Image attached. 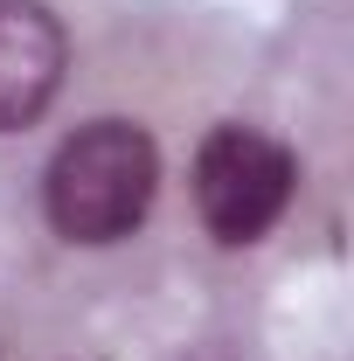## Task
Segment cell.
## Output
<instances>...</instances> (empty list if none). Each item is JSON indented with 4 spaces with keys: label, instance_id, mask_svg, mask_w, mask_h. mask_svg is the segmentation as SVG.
<instances>
[{
    "label": "cell",
    "instance_id": "obj_1",
    "mask_svg": "<svg viewBox=\"0 0 354 361\" xmlns=\"http://www.w3.org/2000/svg\"><path fill=\"white\" fill-rule=\"evenodd\" d=\"M160 188V153L133 118H90L56 146L42 174V209L70 243H118L146 223Z\"/></svg>",
    "mask_w": 354,
    "mask_h": 361
},
{
    "label": "cell",
    "instance_id": "obj_2",
    "mask_svg": "<svg viewBox=\"0 0 354 361\" xmlns=\"http://www.w3.org/2000/svg\"><path fill=\"white\" fill-rule=\"evenodd\" d=\"M195 209L216 243H257L292 202V153L257 126H216L195 146Z\"/></svg>",
    "mask_w": 354,
    "mask_h": 361
},
{
    "label": "cell",
    "instance_id": "obj_3",
    "mask_svg": "<svg viewBox=\"0 0 354 361\" xmlns=\"http://www.w3.org/2000/svg\"><path fill=\"white\" fill-rule=\"evenodd\" d=\"M63 21L42 0H0V133H21L49 111V97L63 90Z\"/></svg>",
    "mask_w": 354,
    "mask_h": 361
}]
</instances>
